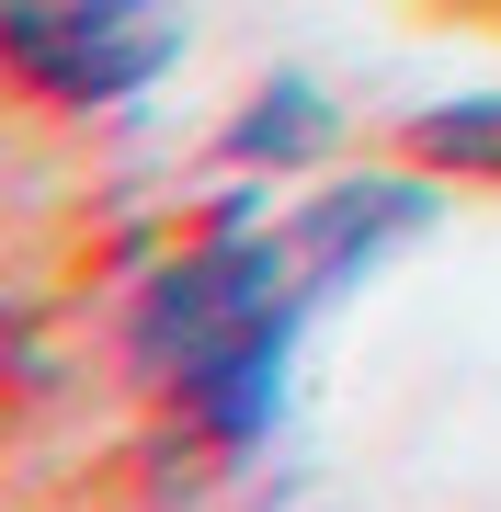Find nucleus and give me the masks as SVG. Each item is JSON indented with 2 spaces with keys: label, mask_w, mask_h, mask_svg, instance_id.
Masks as SVG:
<instances>
[{
  "label": "nucleus",
  "mask_w": 501,
  "mask_h": 512,
  "mask_svg": "<svg viewBox=\"0 0 501 512\" xmlns=\"http://www.w3.org/2000/svg\"><path fill=\"white\" fill-rule=\"evenodd\" d=\"M433 217H445V183L410 171L399 148L365 160V171L308 183L297 205H274V217L228 205V217L171 239L149 274L126 285V308H114V365L137 376V399H149L171 433L217 444V456H251V444L274 433V410H285V365H297L308 319L331 308V296L376 285Z\"/></svg>",
  "instance_id": "nucleus-1"
},
{
  "label": "nucleus",
  "mask_w": 501,
  "mask_h": 512,
  "mask_svg": "<svg viewBox=\"0 0 501 512\" xmlns=\"http://www.w3.org/2000/svg\"><path fill=\"white\" fill-rule=\"evenodd\" d=\"M183 0H0V80L46 126H103L183 69Z\"/></svg>",
  "instance_id": "nucleus-2"
},
{
  "label": "nucleus",
  "mask_w": 501,
  "mask_h": 512,
  "mask_svg": "<svg viewBox=\"0 0 501 512\" xmlns=\"http://www.w3.org/2000/svg\"><path fill=\"white\" fill-rule=\"evenodd\" d=\"M342 148V114L319 103V80H262V92H240V114L217 126V160L228 171H319Z\"/></svg>",
  "instance_id": "nucleus-3"
},
{
  "label": "nucleus",
  "mask_w": 501,
  "mask_h": 512,
  "mask_svg": "<svg viewBox=\"0 0 501 512\" xmlns=\"http://www.w3.org/2000/svg\"><path fill=\"white\" fill-rule=\"evenodd\" d=\"M388 148H399L410 171H433V183H490L501 194V92H456V103L399 114Z\"/></svg>",
  "instance_id": "nucleus-4"
},
{
  "label": "nucleus",
  "mask_w": 501,
  "mask_h": 512,
  "mask_svg": "<svg viewBox=\"0 0 501 512\" xmlns=\"http://www.w3.org/2000/svg\"><path fill=\"white\" fill-rule=\"evenodd\" d=\"M422 12L433 23H490V35H501V0H422Z\"/></svg>",
  "instance_id": "nucleus-5"
}]
</instances>
